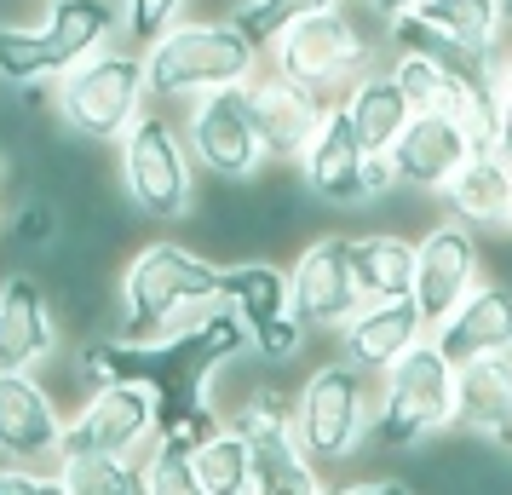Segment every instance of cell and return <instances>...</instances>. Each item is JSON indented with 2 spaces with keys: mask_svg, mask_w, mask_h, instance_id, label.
<instances>
[{
  "mask_svg": "<svg viewBox=\"0 0 512 495\" xmlns=\"http://www.w3.org/2000/svg\"><path fill=\"white\" fill-rule=\"evenodd\" d=\"M219 271L225 265L202 260L185 242H150L133 265L121 271L116 288V340L156 346L179 329L202 323L208 306H219Z\"/></svg>",
  "mask_w": 512,
  "mask_h": 495,
  "instance_id": "1",
  "label": "cell"
},
{
  "mask_svg": "<svg viewBox=\"0 0 512 495\" xmlns=\"http://www.w3.org/2000/svg\"><path fill=\"white\" fill-rule=\"evenodd\" d=\"M259 70V47L242 29L225 24H179L156 35L144 47V81L156 104H179V98H202L213 87H242Z\"/></svg>",
  "mask_w": 512,
  "mask_h": 495,
  "instance_id": "2",
  "label": "cell"
},
{
  "mask_svg": "<svg viewBox=\"0 0 512 495\" xmlns=\"http://www.w3.org/2000/svg\"><path fill=\"white\" fill-rule=\"evenodd\" d=\"M455 426V363L443 346L426 334L380 375V398H374V449H420Z\"/></svg>",
  "mask_w": 512,
  "mask_h": 495,
  "instance_id": "3",
  "label": "cell"
},
{
  "mask_svg": "<svg viewBox=\"0 0 512 495\" xmlns=\"http://www.w3.org/2000/svg\"><path fill=\"white\" fill-rule=\"evenodd\" d=\"M144 110H150V81H144V52L133 47H104L58 75V121L81 144H121Z\"/></svg>",
  "mask_w": 512,
  "mask_h": 495,
  "instance_id": "4",
  "label": "cell"
},
{
  "mask_svg": "<svg viewBox=\"0 0 512 495\" xmlns=\"http://www.w3.org/2000/svg\"><path fill=\"white\" fill-rule=\"evenodd\" d=\"M369 426H374V386L369 369H357L351 357L311 369L305 386L294 392V432H300L305 455L317 467L351 461L369 444Z\"/></svg>",
  "mask_w": 512,
  "mask_h": 495,
  "instance_id": "5",
  "label": "cell"
},
{
  "mask_svg": "<svg viewBox=\"0 0 512 495\" xmlns=\"http://www.w3.org/2000/svg\"><path fill=\"white\" fill-rule=\"evenodd\" d=\"M363 64H369V41L340 6L311 12L271 41V70L282 81H294L300 93H311L317 104H340L351 93V81L363 75Z\"/></svg>",
  "mask_w": 512,
  "mask_h": 495,
  "instance_id": "6",
  "label": "cell"
},
{
  "mask_svg": "<svg viewBox=\"0 0 512 495\" xmlns=\"http://www.w3.org/2000/svg\"><path fill=\"white\" fill-rule=\"evenodd\" d=\"M121 185L144 219H185L196 208V150L167 116L144 110L121 139Z\"/></svg>",
  "mask_w": 512,
  "mask_h": 495,
  "instance_id": "7",
  "label": "cell"
},
{
  "mask_svg": "<svg viewBox=\"0 0 512 495\" xmlns=\"http://www.w3.org/2000/svg\"><path fill=\"white\" fill-rule=\"evenodd\" d=\"M162 421V398L144 386V380H98L87 403L64 415V444L58 455H133L156 438Z\"/></svg>",
  "mask_w": 512,
  "mask_h": 495,
  "instance_id": "8",
  "label": "cell"
},
{
  "mask_svg": "<svg viewBox=\"0 0 512 495\" xmlns=\"http://www.w3.org/2000/svg\"><path fill=\"white\" fill-rule=\"evenodd\" d=\"M242 426V438L254 449V490L259 495H317V461L305 455L300 432H294V403H282L277 392H259L254 403H242L231 415Z\"/></svg>",
  "mask_w": 512,
  "mask_h": 495,
  "instance_id": "9",
  "label": "cell"
},
{
  "mask_svg": "<svg viewBox=\"0 0 512 495\" xmlns=\"http://www.w3.org/2000/svg\"><path fill=\"white\" fill-rule=\"evenodd\" d=\"M190 150H196V167H208L213 179H254L265 167V144L254 133V116H248V87H213V93L196 98L185 127Z\"/></svg>",
  "mask_w": 512,
  "mask_h": 495,
  "instance_id": "10",
  "label": "cell"
},
{
  "mask_svg": "<svg viewBox=\"0 0 512 495\" xmlns=\"http://www.w3.org/2000/svg\"><path fill=\"white\" fill-rule=\"evenodd\" d=\"M478 283H484V254H478L472 225L438 219V225H426V231L415 236V306L426 311L432 329H438Z\"/></svg>",
  "mask_w": 512,
  "mask_h": 495,
  "instance_id": "11",
  "label": "cell"
},
{
  "mask_svg": "<svg viewBox=\"0 0 512 495\" xmlns=\"http://www.w3.org/2000/svg\"><path fill=\"white\" fill-rule=\"evenodd\" d=\"M288 288H294V311L305 329H340L351 311L363 306L357 288V265H351V236L323 231L300 248V260L288 265Z\"/></svg>",
  "mask_w": 512,
  "mask_h": 495,
  "instance_id": "12",
  "label": "cell"
},
{
  "mask_svg": "<svg viewBox=\"0 0 512 495\" xmlns=\"http://www.w3.org/2000/svg\"><path fill=\"white\" fill-rule=\"evenodd\" d=\"M472 150H484V144L472 139V127H466L461 116H443V110H415V116L403 121V133H397V144L386 150V156H392L397 185H403V190L443 196V185L455 179V167H461Z\"/></svg>",
  "mask_w": 512,
  "mask_h": 495,
  "instance_id": "13",
  "label": "cell"
},
{
  "mask_svg": "<svg viewBox=\"0 0 512 495\" xmlns=\"http://www.w3.org/2000/svg\"><path fill=\"white\" fill-rule=\"evenodd\" d=\"M363 162H369V150L357 139V127H351L346 104H323V116L311 127V139L300 150V179L305 190L323 202V208H357L363 202Z\"/></svg>",
  "mask_w": 512,
  "mask_h": 495,
  "instance_id": "14",
  "label": "cell"
},
{
  "mask_svg": "<svg viewBox=\"0 0 512 495\" xmlns=\"http://www.w3.org/2000/svg\"><path fill=\"white\" fill-rule=\"evenodd\" d=\"M58 444H64V409L29 369H0V455L6 461H29L58 467Z\"/></svg>",
  "mask_w": 512,
  "mask_h": 495,
  "instance_id": "15",
  "label": "cell"
},
{
  "mask_svg": "<svg viewBox=\"0 0 512 495\" xmlns=\"http://www.w3.org/2000/svg\"><path fill=\"white\" fill-rule=\"evenodd\" d=\"M386 41H392V52H415V58H432L438 70H449L455 81H466V87H472L478 98L501 104V52L472 47V41H461V35H449V29H438L432 18H420L415 6L386 18Z\"/></svg>",
  "mask_w": 512,
  "mask_h": 495,
  "instance_id": "16",
  "label": "cell"
},
{
  "mask_svg": "<svg viewBox=\"0 0 512 495\" xmlns=\"http://www.w3.org/2000/svg\"><path fill=\"white\" fill-rule=\"evenodd\" d=\"M426 334H432V323L415 306V294H403V300H363L340 323V357H351L369 375H386L397 357L409 352L415 340H426Z\"/></svg>",
  "mask_w": 512,
  "mask_h": 495,
  "instance_id": "17",
  "label": "cell"
},
{
  "mask_svg": "<svg viewBox=\"0 0 512 495\" xmlns=\"http://www.w3.org/2000/svg\"><path fill=\"white\" fill-rule=\"evenodd\" d=\"M52 294L41 271H6L0 277V369H41L52 357Z\"/></svg>",
  "mask_w": 512,
  "mask_h": 495,
  "instance_id": "18",
  "label": "cell"
},
{
  "mask_svg": "<svg viewBox=\"0 0 512 495\" xmlns=\"http://www.w3.org/2000/svg\"><path fill=\"white\" fill-rule=\"evenodd\" d=\"M242 87H248V116H254L259 144H265V162H300L323 104L311 93H300L294 81H282L277 70H254Z\"/></svg>",
  "mask_w": 512,
  "mask_h": 495,
  "instance_id": "19",
  "label": "cell"
},
{
  "mask_svg": "<svg viewBox=\"0 0 512 495\" xmlns=\"http://www.w3.org/2000/svg\"><path fill=\"white\" fill-rule=\"evenodd\" d=\"M432 340L443 346L449 363H472V357H495L512 352V283H478L461 306L443 317Z\"/></svg>",
  "mask_w": 512,
  "mask_h": 495,
  "instance_id": "20",
  "label": "cell"
},
{
  "mask_svg": "<svg viewBox=\"0 0 512 495\" xmlns=\"http://www.w3.org/2000/svg\"><path fill=\"white\" fill-rule=\"evenodd\" d=\"M455 426L512 449V352L455 363Z\"/></svg>",
  "mask_w": 512,
  "mask_h": 495,
  "instance_id": "21",
  "label": "cell"
},
{
  "mask_svg": "<svg viewBox=\"0 0 512 495\" xmlns=\"http://www.w3.org/2000/svg\"><path fill=\"white\" fill-rule=\"evenodd\" d=\"M443 202L449 213L472 225V231H507L512 225V167L495 156V150H472L461 167H455V179L443 185Z\"/></svg>",
  "mask_w": 512,
  "mask_h": 495,
  "instance_id": "22",
  "label": "cell"
},
{
  "mask_svg": "<svg viewBox=\"0 0 512 495\" xmlns=\"http://www.w3.org/2000/svg\"><path fill=\"white\" fill-rule=\"evenodd\" d=\"M41 29H47L52 52H58L64 70H70L81 58L116 47V35L127 29V12H121V0H47Z\"/></svg>",
  "mask_w": 512,
  "mask_h": 495,
  "instance_id": "23",
  "label": "cell"
},
{
  "mask_svg": "<svg viewBox=\"0 0 512 495\" xmlns=\"http://www.w3.org/2000/svg\"><path fill=\"white\" fill-rule=\"evenodd\" d=\"M346 104V116H351V127H357V139H363V150L369 156H386L397 144V133H403V121L415 116L409 110V93L397 87V75L386 70V75H357L351 81V93L340 98Z\"/></svg>",
  "mask_w": 512,
  "mask_h": 495,
  "instance_id": "24",
  "label": "cell"
},
{
  "mask_svg": "<svg viewBox=\"0 0 512 495\" xmlns=\"http://www.w3.org/2000/svg\"><path fill=\"white\" fill-rule=\"evenodd\" d=\"M351 265H357L363 300H403V294H415V236H403V231L351 236Z\"/></svg>",
  "mask_w": 512,
  "mask_h": 495,
  "instance_id": "25",
  "label": "cell"
},
{
  "mask_svg": "<svg viewBox=\"0 0 512 495\" xmlns=\"http://www.w3.org/2000/svg\"><path fill=\"white\" fill-rule=\"evenodd\" d=\"M219 300L236 306V317L248 323V334L271 329L277 317L294 311V288H288V271L265 260H242V265H225L219 271Z\"/></svg>",
  "mask_w": 512,
  "mask_h": 495,
  "instance_id": "26",
  "label": "cell"
},
{
  "mask_svg": "<svg viewBox=\"0 0 512 495\" xmlns=\"http://www.w3.org/2000/svg\"><path fill=\"white\" fill-rule=\"evenodd\" d=\"M196 490L202 495H248L254 490V449L242 438V426L219 421L196 438Z\"/></svg>",
  "mask_w": 512,
  "mask_h": 495,
  "instance_id": "27",
  "label": "cell"
},
{
  "mask_svg": "<svg viewBox=\"0 0 512 495\" xmlns=\"http://www.w3.org/2000/svg\"><path fill=\"white\" fill-rule=\"evenodd\" d=\"M64 58L52 52L41 24H0V81L6 87H35V81H58Z\"/></svg>",
  "mask_w": 512,
  "mask_h": 495,
  "instance_id": "28",
  "label": "cell"
},
{
  "mask_svg": "<svg viewBox=\"0 0 512 495\" xmlns=\"http://www.w3.org/2000/svg\"><path fill=\"white\" fill-rule=\"evenodd\" d=\"M64 495H144V461L133 455H58Z\"/></svg>",
  "mask_w": 512,
  "mask_h": 495,
  "instance_id": "29",
  "label": "cell"
},
{
  "mask_svg": "<svg viewBox=\"0 0 512 495\" xmlns=\"http://www.w3.org/2000/svg\"><path fill=\"white\" fill-rule=\"evenodd\" d=\"M415 12L420 18H432L438 29H449V35L472 41V47L501 52V29H507L501 0H415Z\"/></svg>",
  "mask_w": 512,
  "mask_h": 495,
  "instance_id": "30",
  "label": "cell"
},
{
  "mask_svg": "<svg viewBox=\"0 0 512 495\" xmlns=\"http://www.w3.org/2000/svg\"><path fill=\"white\" fill-rule=\"evenodd\" d=\"M323 6H340V0H242L231 12V24L254 41L259 52L277 41L282 29H294L300 18H311V12H323Z\"/></svg>",
  "mask_w": 512,
  "mask_h": 495,
  "instance_id": "31",
  "label": "cell"
},
{
  "mask_svg": "<svg viewBox=\"0 0 512 495\" xmlns=\"http://www.w3.org/2000/svg\"><path fill=\"white\" fill-rule=\"evenodd\" d=\"M121 12H127V41L133 47H150L156 35L179 24V12H185V0H121Z\"/></svg>",
  "mask_w": 512,
  "mask_h": 495,
  "instance_id": "32",
  "label": "cell"
},
{
  "mask_svg": "<svg viewBox=\"0 0 512 495\" xmlns=\"http://www.w3.org/2000/svg\"><path fill=\"white\" fill-rule=\"evenodd\" d=\"M248 346H254L265 363H282V357H294L305 346V323H300V311H288V317H277L271 329H259L248 334Z\"/></svg>",
  "mask_w": 512,
  "mask_h": 495,
  "instance_id": "33",
  "label": "cell"
},
{
  "mask_svg": "<svg viewBox=\"0 0 512 495\" xmlns=\"http://www.w3.org/2000/svg\"><path fill=\"white\" fill-rule=\"evenodd\" d=\"M0 495H64V478H58V467L35 472L29 461H6L0 467Z\"/></svg>",
  "mask_w": 512,
  "mask_h": 495,
  "instance_id": "34",
  "label": "cell"
},
{
  "mask_svg": "<svg viewBox=\"0 0 512 495\" xmlns=\"http://www.w3.org/2000/svg\"><path fill=\"white\" fill-rule=\"evenodd\" d=\"M489 150L512 167V98H501V116H495V139H489Z\"/></svg>",
  "mask_w": 512,
  "mask_h": 495,
  "instance_id": "35",
  "label": "cell"
},
{
  "mask_svg": "<svg viewBox=\"0 0 512 495\" xmlns=\"http://www.w3.org/2000/svg\"><path fill=\"white\" fill-rule=\"evenodd\" d=\"M363 6H369V12H380V18H392V12H409L415 0H363Z\"/></svg>",
  "mask_w": 512,
  "mask_h": 495,
  "instance_id": "36",
  "label": "cell"
},
{
  "mask_svg": "<svg viewBox=\"0 0 512 495\" xmlns=\"http://www.w3.org/2000/svg\"><path fill=\"white\" fill-rule=\"evenodd\" d=\"M501 98H512V58H501Z\"/></svg>",
  "mask_w": 512,
  "mask_h": 495,
  "instance_id": "37",
  "label": "cell"
},
{
  "mask_svg": "<svg viewBox=\"0 0 512 495\" xmlns=\"http://www.w3.org/2000/svg\"><path fill=\"white\" fill-rule=\"evenodd\" d=\"M501 18H507V29H512V0H501Z\"/></svg>",
  "mask_w": 512,
  "mask_h": 495,
  "instance_id": "38",
  "label": "cell"
},
{
  "mask_svg": "<svg viewBox=\"0 0 512 495\" xmlns=\"http://www.w3.org/2000/svg\"><path fill=\"white\" fill-rule=\"evenodd\" d=\"M0 156H6V139H0Z\"/></svg>",
  "mask_w": 512,
  "mask_h": 495,
  "instance_id": "39",
  "label": "cell"
}]
</instances>
